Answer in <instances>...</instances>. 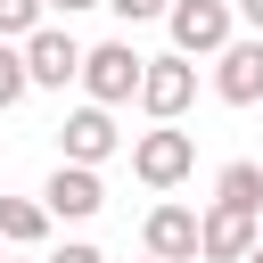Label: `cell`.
Here are the masks:
<instances>
[{
	"mask_svg": "<svg viewBox=\"0 0 263 263\" xmlns=\"http://www.w3.org/2000/svg\"><path fill=\"white\" fill-rule=\"evenodd\" d=\"M140 238H148V255H164V263H197V255H205V214H197V205H156V214L140 222Z\"/></svg>",
	"mask_w": 263,
	"mask_h": 263,
	"instance_id": "52a82bcc",
	"label": "cell"
},
{
	"mask_svg": "<svg viewBox=\"0 0 263 263\" xmlns=\"http://www.w3.org/2000/svg\"><path fill=\"white\" fill-rule=\"evenodd\" d=\"M49 263H107V255H99V247H90V238H66V247H58V255H49Z\"/></svg>",
	"mask_w": 263,
	"mask_h": 263,
	"instance_id": "2e32d148",
	"label": "cell"
},
{
	"mask_svg": "<svg viewBox=\"0 0 263 263\" xmlns=\"http://www.w3.org/2000/svg\"><path fill=\"white\" fill-rule=\"evenodd\" d=\"M214 90H222V107H255L263 99V33L255 41H230L214 58Z\"/></svg>",
	"mask_w": 263,
	"mask_h": 263,
	"instance_id": "9c48e42d",
	"label": "cell"
},
{
	"mask_svg": "<svg viewBox=\"0 0 263 263\" xmlns=\"http://www.w3.org/2000/svg\"><path fill=\"white\" fill-rule=\"evenodd\" d=\"M263 238V214H238V205H205V263H247Z\"/></svg>",
	"mask_w": 263,
	"mask_h": 263,
	"instance_id": "30bf717a",
	"label": "cell"
},
{
	"mask_svg": "<svg viewBox=\"0 0 263 263\" xmlns=\"http://www.w3.org/2000/svg\"><path fill=\"white\" fill-rule=\"evenodd\" d=\"M140 74H148V58H140L132 41H99V49L82 58V90H90L99 107H123V99H140Z\"/></svg>",
	"mask_w": 263,
	"mask_h": 263,
	"instance_id": "3957f363",
	"label": "cell"
},
{
	"mask_svg": "<svg viewBox=\"0 0 263 263\" xmlns=\"http://www.w3.org/2000/svg\"><path fill=\"white\" fill-rule=\"evenodd\" d=\"M123 25H148V16H173V0H107Z\"/></svg>",
	"mask_w": 263,
	"mask_h": 263,
	"instance_id": "9a60e30c",
	"label": "cell"
},
{
	"mask_svg": "<svg viewBox=\"0 0 263 263\" xmlns=\"http://www.w3.org/2000/svg\"><path fill=\"white\" fill-rule=\"evenodd\" d=\"M58 16H82V8H107V0H49Z\"/></svg>",
	"mask_w": 263,
	"mask_h": 263,
	"instance_id": "e0dca14e",
	"label": "cell"
},
{
	"mask_svg": "<svg viewBox=\"0 0 263 263\" xmlns=\"http://www.w3.org/2000/svg\"><path fill=\"white\" fill-rule=\"evenodd\" d=\"M82 41L66 33V25H41L33 41H25V66H33V90H66V82H82Z\"/></svg>",
	"mask_w": 263,
	"mask_h": 263,
	"instance_id": "5b68a950",
	"label": "cell"
},
{
	"mask_svg": "<svg viewBox=\"0 0 263 263\" xmlns=\"http://www.w3.org/2000/svg\"><path fill=\"white\" fill-rule=\"evenodd\" d=\"M49 222H58V214H49L41 197H0V247H41Z\"/></svg>",
	"mask_w": 263,
	"mask_h": 263,
	"instance_id": "8fae6325",
	"label": "cell"
},
{
	"mask_svg": "<svg viewBox=\"0 0 263 263\" xmlns=\"http://www.w3.org/2000/svg\"><path fill=\"white\" fill-rule=\"evenodd\" d=\"M173 49L181 58H222L238 41V0H173Z\"/></svg>",
	"mask_w": 263,
	"mask_h": 263,
	"instance_id": "6da1fadb",
	"label": "cell"
},
{
	"mask_svg": "<svg viewBox=\"0 0 263 263\" xmlns=\"http://www.w3.org/2000/svg\"><path fill=\"white\" fill-rule=\"evenodd\" d=\"M132 173H140L148 189H181V181L197 173V140H189V132H173V123H156V132H140V140H132Z\"/></svg>",
	"mask_w": 263,
	"mask_h": 263,
	"instance_id": "7a4b0ae2",
	"label": "cell"
},
{
	"mask_svg": "<svg viewBox=\"0 0 263 263\" xmlns=\"http://www.w3.org/2000/svg\"><path fill=\"white\" fill-rule=\"evenodd\" d=\"M49 16V0H0V41H33Z\"/></svg>",
	"mask_w": 263,
	"mask_h": 263,
	"instance_id": "5bb4252c",
	"label": "cell"
},
{
	"mask_svg": "<svg viewBox=\"0 0 263 263\" xmlns=\"http://www.w3.org/2000/svg\"><path fill=\"white\" fill-rule=\"evenodd\" d=\"M197 99V66L173 49V58H148V74H140V107L156 115V123H181V107Z\"/></svg>",
	"mask_w": 263,
	"mask_h": 263,
	"instance_id": "8992f818",
	"label": "cell"
},
{
	"mask_svg": "<svg viewBox=\"0 0 263 263\" xmlns=\"http://www.w3.org/2000/svg\"><path fill=\"white\" fill-rule=\"evenodd\" d=\"M247 263H263V238H255V255H247Z\"/></svg>",
	"mask_w": 263,
	"mask_h": 263,
	"instance_id": "d6986e66",
	"label": "cell"
},
{
	"mask_svg": "<svg viewBox=\"0 0 263 263\" xmlns=\"http://www.w3.org/2000/svg\"><path fill=\"white\" fill-rule=\"evenodd\" d=\"M140 263H164V255H140Z\"/></svg>",
	"mask_w": 263,
	"mask_h": 263,
	"instance_id": "ffe728a7",
	"label": "cell"
},
{
	"mask_svg": "<svg viewBox=\"0 0 263 263\" xmlns=\"http://www.w3.org/2000/svg\"><path fill=\"white\" fill-rule=\"evenodd\" d=\"M214 205H238V214H263V164H222L214 173Z\"/></svg>",
	"mask_w": 263,
	"mask_h": 263,
	"instance_id": "7c38bea8",
	"label": "cell"
},
{
	"mask_svg": "<svg viewBox=\"0 0 263 263\" xmlns=\"http://www.w3.org/2000/svg\"><path fill=\"white\" fill-rule=\"evenodd\" d=\"M238 16H247V25H255V33H263V0H238Z\"/></svg>",
	"mask_w": 263,
	"mask_h": 263,
	"instance_id": "ac0fdd59",
	"label": "cell"
},
{
	"mask_svg": "<svg viewBox=\"0 0 263 263\" xmlns=\"http://www.w3.org/2000/svg\"><path fill=\"white\" fill-rule=\"evenodd\" d=\"M33 90V66H25V41H0V115Z\"/></svg>",
	"mask_w": 263,
	"mask_h": 263,
	"instance_id": "4fadbf2b",
	"label": "cell"
},
{
	"mask_svg": "<svg viewBox=\"0 0 263 263\" xmlns=\"http://www.w3.org/2000/svg\"><path fill=\"white\" fill-rule=\"evenodd\" d=\"M115 148H123V132H115V107H99V99H82L58 123V164H107Z\"/></svg>",
	"mask_w": 263,
	"mask_h": 263,
	"instance_id": "277c9868",
	"label": "cell"
},
{
	"mask_svg": "<svg viewBox=\"0 0 263 263\" xmlns=\"http://www.w3.org/2000/svg\"><path fill=\"white\" fill-rule=\"evenodd\" d=\"M41 205H49L58 222H90V214L107 205V181H99V164H58V173L41 181Z\"/></svg>",
	"mask_w": 263,
	"mask_h": 263,
	"instance_id": "ba28073f",
	"label": "cell"
}]
</instances>
